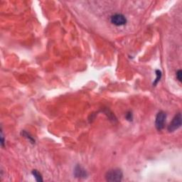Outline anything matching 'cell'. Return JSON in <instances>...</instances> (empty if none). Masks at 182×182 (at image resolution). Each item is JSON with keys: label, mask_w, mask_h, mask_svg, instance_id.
<instances>
[{"label": "cell", "mask_w": 182, "mask_h": 182, "mask_svg": "<svg viewBox=\"0 0 182 182\" xmlns=\"http://www.w3.org/2000/svg\"><path fill=\"white\" fill-rule=\"evenodd\" d=\"M122 171L119 169H113L109 170L105 174V179L108 181H122Z\"/></svg>", "instance_id": "1"}, {"label": "cell", "mask_w": 182, "mask_h": 182, "mask_svg": "<svg viewBox=\"0 0 182 182\" xmlns=\"http://www.w3.org/2000/svg\"><path fill=\"white\" fill-rule=\"evenodd\" d=\"M110 21L115 26H123L127 23V19L121 14H115L111 16Z\"/></svg>", "instance_id": "4"}, {"label": "cell", "mask_w": 182, "mask_h": 182, "mask_svg": "<svg viewBox=\"0 0 182 182\" xmlns=\"http://www.w3.org/2000/svg\"><path fill=\"white\" fill-rule=\"evenodd\" d=\"M126 118L128 119V120H132V113H128L127 114V115H126Z\"/></svg>", "instance_id": "11"}, {"label": "cell", "mask_w": 182, "mask_h": 182, "mask_svg": "<svg viewBox=\"0 0 182 182\" xmlns=\"http://www.w3.org/2000/svg\"><path fill=\"white\" fill-rule=\"evenodd\" d=\"M22 135H23V136H26V137L29 139L30 142H31V143H34V142H35V140L34 139V138L32 137H31V136L29 135L28 133L26 132H25V131H23V132H22Z\"/></svg>", "instance_id": "8"}, {"label": "cell", "mask_w": 182, "mask_h": 182, "mask_svg": "<svg viewBox=\"0 0 182 182\" xmlns=\"http://www.w3.org/2000/svg\"><path fill=\"white\" fill-rule=\"evenodd\" d=\"M1 144H2V147H4V136H3L2 130L1 132Z\"/></svg>", "instance_id": "10"}, {"label": "cell", "mask_w": 182, "mask_h": 182, "mask_svg": "<svg viewBox=\"0 0 182 182\" xmlns=\"http://www.w3.org/2000/svg\"><path fill=\"white\" fill-rule=\"evenodd\" d=\"M167 114L163 111H160L157 113L155 120V127L157 130H161L164 128V124L166 122Z\"/></svg>", "instance_id": "3"}, {"label": "cell", "mask_w": 182, "mask_h": 182, "mask_svg": "<svg viewBox=\"0 0 182 182\" xmlns=\"http://www.w3.org/2000/svg\"><path fill=\"white\" fill-rule=\"evenodd\" d=\"M156 79H155V81H154L153 86H155V85L157 84V83L160 81V79H161V76H162V75H161V72L159 70H156Z\"/></svg>", "instance_id": "7"}, {"label": "cell", "mask_w": 182, "mask_h": 182, "mask_svg": "<svg viewBox=\"0 0 182 182\" xmlns=\"http://www.w3.org/2000/svg\"><path fill=\"white\" fill-rule=\"evenodd\" d=\"M177 78L178 79V81L181 82L182 79V72L181 70H179L177 72Z\"/></svg>", "instance_id": "9"}, {"label": "cell", "mask_w": 182, "mask_h": 182, "mask_svg": "<svg viewBox=\"0 0 182 182\" xmlns=\"http://www.w3.org/2000/svg\"><path fill=\"white\" fill-rule=\"evenodd\" d=\"M32 174H33L34 177L35 178V179L37 180V181H43V178H42L41 174L37 170H36V169L33 170V171H32Z\"/></svg>", "instance_id": "6"}, {"label": "cell", "mask_w": 182, "mask_h": 182, "mask_svg": "<svg viewBox=\"0 0 182 182\" xmlns=\"http://www.w3.org/2000/svg\"><path fill=\"white\" fill-rule=\"evenodd\" d=\"M74 176L80 179H85L88 177V173L86 169L81 165H76L74 169Z\"/></svg>", "instance_id": "5"}, {"label": "cell", "mask_w": 182, "mask_h": 182, "mask_svg": "<svg viewBox=\"0 0 182 182\" xmlns=\"http://www.w3.org/2000/svg\"><path fill=\"white\" fill-rule=\"evenodd\" d=\"M181 126V113H178L175 115V117L173 118V120L169 124L168 127V131L169 132H174L175 130H178Z\"/></svg>", "instance_id": "2"}]
</instances>
